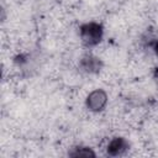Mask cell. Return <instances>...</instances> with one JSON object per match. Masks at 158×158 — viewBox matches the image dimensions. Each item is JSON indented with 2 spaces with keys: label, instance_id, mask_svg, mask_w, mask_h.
Instances as JSON below:
<instances>
[{
  "label": "cell",
  "instance_id": "1",
  "mask_svg": "<svg viewBox=\"0 0 158 158\" xmlns=\"http://www.w3.org/2000/svg\"><path fill=\"white\" fill-rule=\"evenodd\" d=\"M79 41L80 43L86 48H95L101 44L104 36H105V28L101 22L98 21H86L80 25L79 27Z\"/></svg>",
  "mask_w": 158,
  "mask_h": 158
},
{
  "label": "cell",
  "instance_id": "2",
  "mask_svg": "<svg viewBox=\"0 0 158 158\" xmlns=\"http://www.w3.org/2000/svg\"><path fill=\"white\" fill-rule=\"evenodd\" d=\"M84 105L85 109L94 115L101 114L106 110L107 105H109V94L105 89L102 88H95L91 89L85 99H84Z\"/></svg>",
  "mask_w": 158,
  "mask_h": 158
},
{
  "label": "cell",
  "instance_id": "3",
  "mask_svg": "<svg viewBox=\"0 0 158 158\" xmlns=\"http://www.w3.org/2000/svg\"><path fill=\"white\" fill-rule=\"evenodd\" d=\"M131 148V143L130 141L123 137V136H112L110 138H107L104 149L106 152V154L112 156V157H117V156H123L128 152V149Z\"/></svg>",
  "mask_w": 158,
  "mask_h": 158
},
{
  "label": "cell",
  "instance_id": "4",
  "mask_svg": "<svg viewBox=\"0 0 158 158\" xmlns=\"http://www.w3.org/2000/svg\"><path fill=\"white\" fill-rule=\"evenodd\" d=\"M79 69L89 75L99 74L102 69V60L94 53H86L79 60Z\"/></svg>",
  "mask_w": 158,
  "mask_h": 158
},
{
  "label": "cell",
  "instance_id": "5",
  "mask_svg": "<svg viewBox=\"0 0 158 158\" xmlns=\"http://www.w3.org/2000/svg\"><path fill=\"white\" fill-rule=\"evenodd\" d=\"M75 151L70 153V156L74 157H94L95 152L90 147H84V146H78L74 148Z\"/></svg>",
  "mask_w": 158,
  "mask_h": 158
},
{
  "label": "cell",
  "instance_id": "6",
  "mask_svg": "<svg viewBox=\"0 0 158 158\" xmlns=\"http://www.w3.org/2000/svg\"><path fill=\"white\" fill-rule=\"evenodd\" d=\"M154 52H156V56L158 57V42H156L154 44Z\"/></svg>",
  "mask_w": 158,
  "mask_h": 158
}]
</instances>
